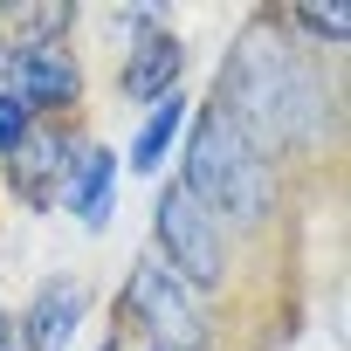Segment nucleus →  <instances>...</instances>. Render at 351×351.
I'll return each mask as SVG.
<instances>
[{
    "label": "nucleus",
    "mask_w": 351,
    "mask_h": 351,
    "mask_svg": "<svg viewBox=\"0 0 351 351\" xmlns=\"http://www.w3.org/2000/svg\"><path fill=\"white\" fill-rule=\"evenodd\" d=\"M110 180H117V158H110V152H83L76 180H69V207H76L90 228L110 221Z\"/></svg>",
    "instance_id": "1a4fd4ad"
},
{
    "label": "nucleus",
    "mask_w": 351,
    "mask_h": 351,
    "mask_svg": "<svg viewBox=\"0 0 351 351\" xmlns=\"http://www.w3.org/2000/svg\"><path fill=\"white\" fill-rule=\"evenodd\" d=\"M14 104H76V62L49 42H28L14 56Z\"/></svg>",
    "instance_id": "39448f33"
},
{
    "label": "nucleus",
    "mask_w": 351,
    "mask_h": 351,
    "mask_svg": "<svg viewBox=\"0 0 351 351\" xmlns=\"http://www.w3.org/2000/svg\"><path fill=\"white\" fill-rule=\"evenodd\" d=\"M221 110L241 124L248 145H262V138L317 145V131H324V90H317V76L269 28H248L241 49L228 56V97H221Z\"/></svg>",
    "instance_id": "f257e3e1"
},
{
    "label": "nucleus",
    "mask_w": 351,
    "mask_h": 351,
    "mask_svg": "<svg viewBox=\"0 0 351 351\" xmlns=\"http://www.w3.org/2000/svg\"><path fill=\"white\" fill-rule=\"evenodd\" d=\"M186 193H193L200 207L241 221V228H255V221L269 214V165H262V152L241 138V124H234L221 104H207L200 124H193V145H186Z\"/></svg>",
    "instance_id": "f03ea898"
},
{
    "label": "nucleus",
    "mask_w": 351,
    "mask_h": 351,
    "mask_svg": "<svg viewBox=\"0 0 351 351\" xmlns=\"http://www.w3.org/2000/svg\"><path fill=\"white\" fill-rule=\"evenodd\" d=\"M0 351H8V344H0Z\"/></svg>",
    "instance_id": "4468645a"
},
{
    "label": "nucleus",
    "mask_w": 351,
    "mask_h": 351,
    "mask_svg": "<svg viewBox=\"0 0 351 351\" xmlns=\"http://www.w3.org/2000/svg\"><path fill=\"white\" fill-rule=\"evenodd\" d=\"M76 324H83V282H76V276L42 282V296H35V310H28V351H62Z\"/></svg>",
    "instance_id": "423d86ee"
},
{
    "label": "nucleus",
    "mask_w": 351,
    "mask_h": 351,
    "mask_svg": "<svg viewBox=\"0 0 351 351\" xmlns=\"http://www.w3.org/2000/svg\"><path fill=\"white\" fill-rule=\"evenodd\" d=\"M172 76H180V42H172V35H145L138 56H131V69H124V90L145 97V104H158V97H172Z\"/></svg>",
    "instance_id": "6e6552de"
},
{
    "label": "nucleus",
    "mask_w": 351,
    "mask_h": 351,
    "mask_svg": "<svg viewBox=\"0 0 351 351\" xmlns=\"http://www.w3.org/2000/svg\"><path fill=\"white\" fill-rule=\"evenodd\" d=\"M8 158H14V193H28V200L42 207V200H56V186H62L76 145H69V138H21Z\"/></svg>",
    "instance_id": "0eeeda50"
},
{
    "label": "nucleus",
    "mask_w": 351,
    "mask_h": 351,
    "mask_svg": "<svg viewBox=\"0 0 351 351\" xmlns=\"http://www.w3.org/2000/svg\"><path fill=\"white\" fill-rule=\"evenodd\" d=\"M21 138H28V110H21L14 97H0V152H14Z\"/></svg>",
    "instance_id": "9b49d317"
},
{
    "label": "nucleus",
    "mask_w": 351,
    "mask_h": 351,
    "mask_svg": "<svg viewBox=\"0 0 351 351\" xmlns=\"http://www.w3.org/2000/svg\"><path fill=\"white\" fill-rule=\"evenodd\" d=\"M172 131H180V97H158L152 124L138 131V152H131V165H138V172H152V165H158V152L172 145Z\"/></svg>",
    "instance_id": "9d476101"
},
{
    "label": "nucleus",
    "mask_w": 351,
    "mask_h": 351,
    "mask_svg": "<svg viewBox=\"0 0 351 351\" xmlns=\"http://www.w3.org/2000/svg\"><path fill=\"white\" fill-rule=\"evenodd\" d=\"M0 344H8V317H0Z\"/></svg>",
    "instance_id": "ddd939ff"
},
{
    "label": "nucleus",
    "mask_w": 351,
    "mask_h": 351,
    "mask_svg": "<svg viewBox=\"0 0 351 351\" xmlns=\"http://www.w3.org/2000/svg\"><path fill=\"white\" fill-rule=\"evenodd\" d=\"M131 310H138V324L158 337V351H200L207 344V324H200V310L186 303V289L172 282L158 262H138L131 269Z\"/></svg>",
    "instance_id": "7ed1b4c3"
},
{
    "label": "nucleus",
    "mask_w": 351,
    "mask_h": 351,
    "mask_svg": "<svg viewBox=\"0 0 351 351\" xmlns=\"http://www.w3.org/2000/svg\"><path fill=\"white\" fill-rule=\"evenodd\" d=\"M317 35H330V42H344V8H296Z\"/></svg>",
    "instance_id": "f8f14e48"
},
{
    "label": "nucleus",
    "mask_w": 351,
    "mask_h": 351,
    "mask_svg": "<svg viewBox=\"0 0 351 351\" xmlns=\"http://www.w3.org/2000/svg\"><path fill=\"white\" fill-rule=\"evenodd\" d=\"M158 241L165 255L180 262L193 282H214L221 276V248H214V214L186 193V186H165L158 193Z\"/></svg>",
    "instance_id": "20e7f679"
}]
</instances>
